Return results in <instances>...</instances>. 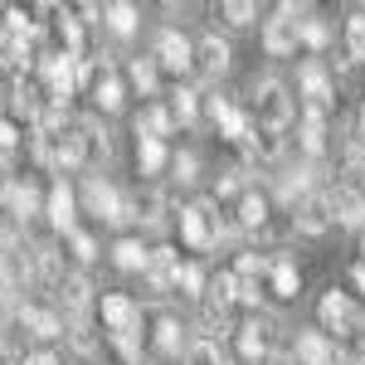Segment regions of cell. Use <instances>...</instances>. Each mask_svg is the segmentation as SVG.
I'll return each mask as SVG.
<instances>
[{
  "label": "cell",
  "mask_w": 365,
  "mask_h": 365,
  "mask_svg": "<svg viewBox=\"0 0 365 365\" xmlns=\"http://www.w3.org/2000/svg\"><path fill=\"white\" fill-rule=\"evenodd\" d=\"M229 229H234V225L220 220V205H215V200H195V205H185V210H180V239H185L195 253L215 249Z\"/></svg>",
  "instance_id": "1"
},
{
  "label": "cell",
  "mask_w": 365,
  "mask_h": 365,
  "mask_svg": "<svg viewBox=\"0 0 365 365\" xmlns=\"http://www.w3.org/2000/svg\"><path fill=\"white\" fill-rule=\"evenodd\" d=\"M249 117H253V127H273V132H282V127L297 117V103H292L287 83H278V78H263V83L253 88Z\"/></svg>",
  "instance_id": "2"
},
{
  "label": "cell",
  "mask_w": 365,
  "mask_h": 365,
  "mask_svg": "<svg viewBox=\"0 0 365 365\" xmlns=\"http://www.w3.org/2000/svg\"><path fill=\"white\" fill-rule=\"evenodd\" d=\"M317 322H322V336L327 341H351L356 336V327H361V312L351 302V292H322V302H317Z\"/></svg>",
  "instance_id": "3"
},
{
  "label": "cell",
  "mask_w": 365,
  "mask_h": 365,
  "mask_svg": "<svg viewBox=\"0 0 365 365\" xmlns=\"http://www.w3.org/2000/svg\"><path fill=\"white\" fill-rule=\"evenodd\" d=\"M78 200L88 205V215H98V220H108V225H132V210H127V190H117L108 185L103 175H88Z\"/></svg>",
  "instance_id": "4"
},
{
  "label": "cell",
  "mask_w": 365,
  "mask_h": 365,
  "mask_svg": "<svg viewBox=\"0 0 365 365\" xmlns=\"http://www.w3.org/2000/svg\"><path fill=\"white\" fill-rule=\"evenodd\" d=\"M302 15L307 10H297V5H278V15L263 25V49L273 58H287V54H297L302 44H297V25H302Z\"/></svg>",
  "instance_id": "5"
},
{
  "label": "cell",
  "mask_w": 365,
  "mask_h": 365,
  "mask_svg": "<svg viewBox=\"0 0 365 365\" xmlns=\"http://www.w3.org/2000/svg\"><path fill=\"white\" fill-rule=\"evenodd\" d=\"M327 205H331V225L346 229H365V185L361 180H341L327 190Z\"/></svg>",
  "instance_id": "6"
},
{
  "label": "cell",
  "mask_w": 365,
  "mask_h": 365,
  "mask_svg": "<svg viewBox=\"0 0 365 365\" xmlns=\"http://www.w3.org/2000/svg\"><path fill=\"white\" fill-rule=\"evenodd\" d=\"M229 63H234V49H229V39L220 34H205L195 44V63H190V73H195L200 83H220L229 73Z\"/></svg>",
  "instance_id": "7"
},
{
  "label": "cell",
  "mask_w": 365,
  "mask_h": 365,
  "mask_svg": "<svg viewBox=\"0 0 365 365\" xmlns=\"http://www.w3.org/2000/svg\"><path fill=\"white\" fill-rule=\"evenodd\" d=\"M297 93L307 98V108L331 113V103H336V83H331V73H327L322 58H307V63L297 68Z\"/></svg>",
  "instance_id": "8"
},
{
  "label": "cell",
  "mask_w": 365,
  "mask_h": 365,
  "mask_svg": "<svg viewBox=\"0 0 365 365\" xmlns=\"http://www.w3.org/2000/svg\"><path fill=\"white\" fill-rule=\"evenodd\" d=\"M103 327L108 336H141V307L127 292H103Z\"/></svg>",
  "instance_id": "9"
},
{
  "label": "cell",
  "mask_w": 365,
  "mask_h": 365,
  "mask_svg": "<svg viewBox=\"0 0 365 365\" xmlns=\"http://www.w3.org/2000/svg\"><path fill=\"white\" fill-rule=\"evenodd\" d=\"M73 127H78V141H83V166H93V170L108 166L113 161V132L98 117H78Z\"/></svg>",
  "instance_id": "10"
},
{
  "label": "cell",
  "mask_w": 365,
  "mask_h": 365,
  "mask_svg": "<svg viewBox=\"0 0 365 365\" xmlns=\"http://www.w3.org/2000/svg\"><path fill=\"white\" fill-rule=\"evenodd\" d=\"M44 215H49V225L58 234H73V220H78V195H73V185L68 180H54V190L44 195Z\"/></svg>",
  "instance_id": "11"
},
{
  "label": "cell",
  "mask_w": 365,
  "mask_h": 365,
  "mask_svg": "<svg viewBox=\"0 0 365 365\" xmlns=\"http://www.w3.org/2000/svg\"><path fill=\"white\" fill-rule=\"evenodd\" d=\"M15 322H20V331H25V336H39V341L63 336V322H58V312L39 307V302H20V307H15Z\"/></svg>",
  "instance_id": "12"
},
{
  "label": "cell",
  "mask_w": 365,
  "mask_h": 365,
  "mask_svg": "<svg viewBox=\"0 0 365 365\" xmlns=\"http://www.w3.org/2000/svg\"><path fill=\"white\" fill-rule=\"evenodd\" d=\"M156 63H166L170 73H190V63H195V44H190L180 29H161V39H156Z\"/></svg>",
  "instance_id": "13"
},
{
  "label": "cell",
  "mask_w": 365,
  "mask_h": 365,
  "mask_svg": "<svg viewBox=\"0 0 365 365\" xmlns=\"http://www.w3.org/2000/svg\"><path fill=\"white\" fill-rule=\"evenodd\" d=\"M292 225H297V234H307V239H322V234L331 229V205H327V190H322V195L297 200V215H292Z\"/></svg>",
  "instance_id": "14"
},
{
  "label": "cell",
  "mask_w": 365,
  "mask_h": 365,
  "mask_svg": "<svg viewBox=\"0 0 365 365\" xmlns=\"http://www.w3.org/2000/svg\"><path fill=\"white\" fill-rule=\"evenodd\" d=\"M54 297L63 312H73V317H83L88 307H93V282L83 278V273H63V278L54 282Z\"/></svg>",
  "instance_id": "15"
},
{
  "label": "cell",
  "mask_w": 365,
  "mask_h": 365,
  "mask_svg": "<svg viewBox=\"0 0 365 365\" xmlns=\"http://www.w3.org/2000/svg\"><path fill=\"white\" fill-rule=\"evenodd\" d=\"M327 117L331 113H317V108H302V122H297V141L307 156H322L327 151Z\"/></svg>",
  "instance_id": "16"
},
{
  "label": "cell",
  "mask_w": 365,
  "mask_h": 365,
  "mask_svg": "<svg viewBox=\"0 0 365 365\" xmlns=\"http://www.w3.org/2000/svg\"><path fill=\"white\" fill-rule=\"evenodd\" d=\"M297 287H302V273H297V263L278 253L273 263H268V292L273 297H297Z\"/></svg>",
  "instance_id": "17"
},
{
  "label": "cell",
  "mask_w": 365,
  "mask_h": 365,
  "mask_svg": "<svg viewBox=\"0 0 365 365\" xmlns=\"http://www.w3.org/2000/svg\"><path fill=\"white\" fill-rule=\"evenodd\" d=\"M244 151H249V161H282L287 141H282V132H273V127H253L249 141H244Z\"/></svg>",
  "instance_id": "18"
},
{
  "label": "cell",
  "mask_w": 365,
  "mask_h": 365,
  "mask_svg": "<svg viewBox=\"0 0 365 365\" xmlns=\"http://www.w3.org/2000/svg\"><path fill=\"white\" fill-rule=\"evenodd\" d=\"M175 268H180V258H175V249H170V244L151 249L146 278H151V287H156V292H170V287H175Z\"/></svg>",
  "instance_id": "19"
},
{
  "label": "cell",
  "mask_w": 365,
  "mask_h": 365,
  "mask_svg": "<svg viewBox=\"0 0 365 365\" xmlns=\"http://www.w3.org/2000/svg\"><path fill=\"white\" fill-rule=\"evenodd\" d=\"M331 351H336V341H327L322 331H302V336L292 341L297 365H331Z\"/></svg>",
  "instance_id": "20"
},
{
  "label": "cell",
  "mask_w": 365,
  "mask_h": 365,
  "mask_svg": "<svg viewBox=\"0 0 365 365\" xmlns=\"http://www.w3.org/2000/svg\"><path fill=\"white\" fill-rule=\"evenodd\" d=\"M263 225H268V195H258L249 185L234 205V229H263Z\"/></svg>",
  "instance_id": "21"
},
{
  "label": "cell",
  "mask_w": 365,
  "mask_h": 365,
  "mask_svg": "<svg viewBox=\"0 0 365 365\" xmlns=\"http://www.w3.org/2000/svg\"><path fill=\"white\" fill-rule=\"evenodd\" d=\"M234 346H239L244 361H263L273 341H268V327L263 322H244V327H234Z\"/></svg>",
  "instance_id": "22"
},
{
  "label": "cell",
  "mask_w": 365,
  "mask_h": 365,
  "mask_svg": "<svg viewBox=\"0 0 365 365\" xmlns=\"http://www.w3.org/2000/svg\"><path fill=\"white\" fill-rule=\"evenodd\" d=\"M34 215H44V195H39V185H10V220L15 225H29Z\"/></svg>",
  "instance_id": "23"
},
{
  "label": "cell",
  "mask_w": 365,
  "mask_h": 365,
  "mask_svg": "<svg viewBox=\"0 0 365 365\" xmlns=\"http://www.w3.org/2000/svg\"><path fill=\"white\" fill-rule=\"evenodd\" d=\"M170 132H175V117H170L166 103H151V108L137 117V137H146V141H166Z\"/></svg>",
  "instance_id": "24"
},
{
  "label": "cell",
  "mask_w": 365,
  "mask_h": 365,
  "mask_svg": "<svg viewBox=\"0 0 365 365\" xmlns=\"http://www.w3.org/2000/svg\"><path fill=\"white\" fill-rule=\"evenodd\" d=\"M113 263L122 268V273H146L151 249H146L141 239H117V244H113Z\"/></svg>",
  "instance_id": "25"
},
{
  "label": "cell",
  "mask_w": 365,
  "mask_h": 365,
  "mask_svg": "<svg viewBox=\"0 0 365 365\" xmlns=\"http://www.w3.org/2000/svg\"><path fill=\"white\" fill-rule=\"evenodd\" d=\"M215 127H220V137H225V141L244 146V141H249V132H253V117L244 113V108H234V103H229L225 113L215 117Z\"/></svg>",
  "instance_id": "26"
},
{
  "label": "cell",
  "mask_w": 365,
  "mask_h": 365,
  "mask_svg": "<svg viewBox=\"0 0 365 365\" xmlns=\"http://www.w3.org/2000/svg\"><path fill=\"white\" fill-rule=\"evenodd\" d=\"M205 297H210V302H205V307H220V312H229L234 307V302H239V278H234V273H215V278L205 282Z\"/></svg>",
  "instance_id": "27"
},
{
  "label": "cell",
  "mask_w": 365,
  "mask_h": 365,
  "mask_svg": "<svg viewBox=\"0 0 365 365\" xmlns=\"http://www.w3.org/2000/svg\"><path fill=\"white\" fill-rule=\"evenodd\" d=\"M127 210H132V220H141V225H156L161 220V190H151V185L127 190Z\"/></svg>",
  "instance_id": "28"
},
{
  "label": "cell",
  "mask_w": 365,
  "mask_h": 365,
  "mask_svg": "<svg viewBox=\"0 0 365 365\" xmlns=\"http://www.w3.org/2000/svg\"><path fill=\"white\" fill-rule=\"evenodd\" d=\"M156 356H185V331L175 317H156Z\"/></svg>",
  "instance_id": "29"
},
{
  "label": "cell",
  "mask_w": 365,
  "mask_h": 365,
  "mask_svg": "<svg viewBox=\"0 0 365 365\" xmlns=\"http://www.w3.org/2000/svg\"><path fill=\"white\" fill-rule=\"evenodd\" d=\"M88 93H93V103H98L103 113H117V108H122V78H117L113 68H103L98 83L88 88Z\"/></svg>",
  "instance_id": "30"
},
{
  "label": "cell",
  "mask_w": 365,
  "mask_h": 365,
  "mask_svg": "<svg viewBox=\"0 0 365 365\" xmlns=\"http://www.w3.org/2000/svg\"><path fill=\"white\" fill-rule=\"evenodd\" d=\"M137 166H141V175H161V170L170 166L166 141H146V137H137Z\"/></svg>",
  "instance_id": "31"
},
{
  "label": "cell",
  "mask_w": 365,
  "mask_h": 365,
  "mask_svg": "<svg viewBox=\"0 0 365 365\" xmlns=\"http://www.w3.org/2000/svg\"><path fill=\"white\" fill-rule=\"evenodd\" d=\"M312 170L307 166H297V170H282L278 175V200H287V205H297V200H307L312 190Z\"/></svg>",
  "instance_id": "32"
},
{
  "label": "cell",
  "mask_w": 365,
  "mask_h": 365,
  "mask_svg": "<svg viewBox=\"0 0 365 365\" xmlns=\"http://www.w3.org/2000/svg\"><path fill=\"white\" fill-rule=\"evenodd\" d=\"M166 108H170V117H175L180 127H190V122L200 117V93H195V88H185V83H180L175 93H170V103H166Z\"/></svg>",
  "instance_id": "33"
},
{
  "label": "cell",
  "mask_w": 365,
  "mask_h": 365,
  "mask_svg": "<svg viewBox=\"0 0 365 365\" xmlns=\"http://www.w3.org/2000/svg\"><path fill=\"white\" fill-rule=\"evenodd\" d=\"M103 20H108V29H113V34H122V39H127V34H137V5H127V0H117V5H108V10H103Z\"/></svg>",
  "instance_id": "34"
},
{
  "label": "cell",
  "mask_w": 365,
  "mask_h": 365,
  "mask_svg": "<svg viewBox=\"0 0 365 365\" xmlns=\"http://www.w3.org/2000/svg\"><path fill=\"white\" fill-rule=\"evenodd\" d=\"M346 58L351 63H365V10H356L346 20Z\"/></svg>",
  "instance_id": "35"
},
{
  "label": "cell",
  "mask_w": 365,
  "mask_h": 365,
  "mask_svg": "<svg viewBox=\"0 0 365 365\" xmlns=\"http://www.w3.org/2000/svg\"><path fill=\"white\" fill-rule=\"evenodd\" d=\"M297 44H307V49H327V44H331V25L302 15V25H297Z\"/></svg>",
  "instance_id": "36"
},
{
  "label": "cell",
  "mask_w": 365,
  "mask_h": 365,
  "mask_svg": "<svg viewBox=\"0 0 365 365\" xmlns=\"http://www.w3.org/2000/svg\"><path fill=\"white\" fill-rule=\"evenodd\" d=\"M58 39H63V54L68 58H83V20H73L68 10H63V20H58Z\"/></svg>",
  "instance_id": "37"
},
{
  "label": "cell",
  "mask_w": 365,
  "mask_h": 365,
  "mask_svg": "<svg viewBox=\"0 0 365 365\" xmlns=\"http://www.w3.org/2000/svg\"><path fill=\"white\" fill-rule=\"evenodd\" d=\"M205 268H200V263H180V268H175V287H180V292H185V297H200V292H205Z\"/></svg>",
  "instance_id": "38"
},
{
  "label": "cell",
  "mask_w": 365,
  "mask_h": 365,
  "mask_svg": "<svg viewBox=\"0 0 365 365\" xmlns=\"http://www.w3.org/2000/svg\"><path fill=\"white\" fill-rule=\"evenodd\" d=\"M244 190H249V170H225L220 185H215V205H220V200H239Z\"/></svg>",
  "instance_id": "39"
},
{
  "label": "cell",
  "mask_w": 365,
  "mask_h": 365,
  "mask_svg": "<svg viewBox=\"0 0 365 365\" xmlns=\"http://www.w3.org/2000/svg\"><path fill=\"white\" fill-rule=\"evenodd\" d=\"M170 170H175L180 185H195L200 180V156L195 151H175V156H170Z\"/></svg>",
  "instance_id": "40"
},
{
  "label": "cell",
  "mask_w": 365,
  "mask_h": 365,
  "mask_svg": "<svg viewBox=\"0 0 365 365\" xmlns=\"http://www.w3.org/2000/svg\"><path fill=\"white\" fill-rule=\"evenodd\" d=\"M20 351H25V331H20V322H0V356L15 361Z\"/></svg>",
  "instance_id": "41"
},
{
  "label": "cell",
  "mask_w": 365,
  "mask_h": 365,
  "mask_svg": "<svg viewBox=\"0 0 365 365\" xmlns=\"http://www.w3.org/2000/svg\"><path fill=\"white\" fill-rule=\"evenodd\" d=\"M185 365H225V356H220L215 341H190L185 346Z\"/></svg>",
  "instance_id": "42"
},
{
  "label": "cell",
  "mask_w": 365,
  "mask_h": 365,
  "mask_svg": "<svg viewBox=\"0 0 365 365\" xmlns=\"http://www.w3.org/2000/svg\"><path fill=\"white\" fill-rule=\"evenodd\" d=\"M220 15H225L229 25H253V20H258V5H253V0H229V5H220Z\"/></svg>",
  "instance_id": "43"
},
{
  "label": "cell",
  "mask_w": 365,
  "mask_h": 365,
  "mask_svg": "<svg viewBox=\"0 0 365 365\" xmlns=\"http://www.w3.org/2000/svg\"><path fill=\"white\" fill-rule=\"evenodd\" d=\"M200 331H205V341L229 336V312H220V307H205V312H200Z\"/></svg>",
  "instance_id": "44"
},
{
  "label": "cell",
  "mask_w": 365,
  "mask_h": 365,
  "mask_svg": "<svg viewBox=\"0 0 365 365\" xmlns=\"http://www.w3.org/2000/svg\"><path fill=\"white\" fill-rule=\"evenodd\" d=\"M132 83L141 93H156V58H132Z\"/></svg>",
  "instance_id": "45"
},
{
  "label": "cell",
  "mask_w": 365,
  "mask_h": 365,
  "mask_svg": "<svg viewBox=\"0 0 365 365\" xmlns=\"http://www.w3.org/2000/svg\"><path fill=\"white\" fill-rule=\"evenodd\" d=\"M63 239H68V249H73V258H78V263H93V258H98V244H93V234L73 229V234H63Z\"/></svg>",
  "instance_id": "46"
},
{
  "label": "cell",
  "mask_w": 365,
  "mask_h": 365,
  "mask_svg": "<svg viewBox=\"0 0 365 365\" xmlns=\"http://www.w3.org/2000/svg\"><path fill=\"white\" fill-rule=\"evenodd\" d=\"M68 341H73V351H78V356H98V331H93L88 322H78V327L68 331Z\"/></svg>",
  "instance_id": "47"
},
{
  "label": "cell",
  "mask_w": 365,
  "mask_h": 365,
  "mask_svg": "<svg viewBox=\"0 0 365 365\" xmlns=\"http://www.w3.org/2000/svg\"><path fill=\"white\" fill-rule=\"evenodd\" d=\"M113 341V351L122 356V365H141V341L137 336H108Z\"/></svg>",
  "instance_id": "48"
},
{
  "label": "cell",
  "mask_w": 365,
  "mask_h": 365,
  "mask_svg": "<svg viewBox=\"0 0 365 365\" xmlns=\"http://www.w3.org/2000/svg\"><path fill=\"white\" fill-rule=\"evenodd\" d=\"M15 146H20V122H15V117H0V161H5Z\"/></svg>",
  "instance_id": "49"
},
{
  "label": "cell",
  "mask_w": 365,
  "mask_h": 365,
  "mask_svg": "<svg viewBox=\"0 0 365 365\" xmlns=\"http://www.w3.org/2000/svg\"><path fill=\"white\" fill-rule=\"evenodd\" d=\"M331 365H365V351H361V341H341L336 351H331Z\"/></svg>",
  "instance_id": "50"
},
{
  "label": "cell",
  "mask_w": 365,
  "mask_h": 365,
  "mask_svg": "<svg viewBox=\"0 0 365 365\" xmlns=\"http://www.w3.org/2000/svg\"><path fill=\"white\" fill-rule=\"evenodd\" d=\"M351 287H356V292H365V258H356V263H351Z\"/></svg>",
  "instance_id": "51"
},
{
  "label": "cell",
  "mask_w": 365,
  "mask_h": 365,
  "mask_svg": "<svg viewBox=\"0 0 365 365\" xmlns=\"http://www.w3.org/2000/svg\"><path fill=\"white\" fill-rule=\"evenodd\" d=\"M25 365H58V356H49V351H39V356H25Z\"/></svg>",
  "instance_id": "52"
},
{
  "label": "cell",
  "mask_w": 365,
  "mask_h": 365,
  "mask_svg": "<svg viewBox=\"0 0 365 365\" xmlns=\"http://www.w3.org/2000/svg\"><path fill=\"white\" fill-rule=\"evenodd\" d=\"M10 185H15V180L5 175V161H0V200H10Z\"/></svg>",
  "instance_id": "53"
},
{
  "label": "cell",
  "mask_w": 365,
  "mask_h": 365,
  "mask_svg": "<svg viewBox=\"0 0 365 365\" xmlns=\"http://www.w3.org/2000/svg\"><path fill=\"white\" fill-rule=\"evenodd\" d=\"M10 83H15V78H0V98H10Z\"/></svg>",
  "instance_id": "54"
},
{
  "label": "cell",
  "mask_w": 365,
  "mask_h": 365,
  "mask_svg": "<svg viewBox=\"0 0 365 365\" xmlns=\"http://www.w3.org/2000/svg\"><path fill=\"white\" fill-rule=\"evenodd\" d=\"M361 137H365V103H361Z\"/></svg>",
  "instance_id": "55"
}]
</instances>
